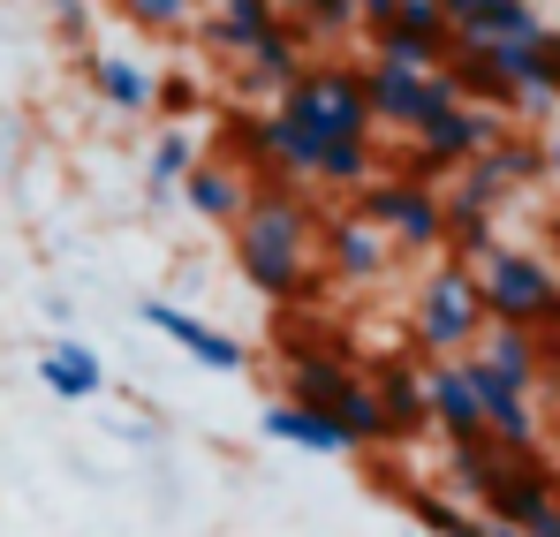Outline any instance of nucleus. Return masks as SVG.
Returning a JSON list of instances; mask_svg holds the SVG:
<instances>
[{"label":"nucleus","mask_w":560,"mask_h":537,"mask_svg":"<svg viewBox=\"0 0 560 537\" xmlns=\"http://www.w3.org/2000/svg\"><path fill=\"white\" fill-rule=\"evenodd\" d=\"M318 258V205L295 182H250V205L235 220V266L266 303H295Z\"/></svg>","instance_id":"f257e3e1"},{"label":"nucleus","mask_w":560,"mask_h":537,"mask_svg":"<svg viewBox=\"0 0 560 537\" xmlns=\"http://www.w3.org/2000/svg\"><path fill=\"white\" fill-rule=\"evenodd\" d=\"M469 272H477V295H485V326H523V334L560 326V272L538 250L492 243Z\"/></svg>","instance_id":"f03ea898"},{"label":"nucleus","mask_w":560,"mask_h":537,"mask_svg":"<svg viewBox=\"0 0 560 537\" xmlns=\"http://www.w3.org/2000/svg\"><path fill=\"white\" fill-rule=\"evenodd\" d=\"M280 121L311 129V137H372V106H364V69L341 61H311L295 84L273 98Z\"/></svg>","instance_id":"7ed1b4c3"},{"label":"nucleus","mask_w":560,"mask_h":537,"mask_svg":"<svg viewBox=\"0 0 560 537\" xmlns=\"http://www.w3.org/2000/svg\"><path fill=\"white\" fill-rule=\"evenodd\" d=\"M477 334H485L477 272L463 258H440V266L424 272V288H417V341L432 349V363H447V357H469Z\"/></svg>","instance_id":"20e7f679"},{"label":"nucleus","mask_w":560,"mask_h":537,"mask_svg":"<svg viewBox=\"0 0 560 537\" xmlns=\"http://www.w3.org/2000/svg\"><path fill=\"white\" fill-rule=\"evenodd\" d=\"M357 212L372 220L394 250H447V205L432 182H409V175H386V182H364Z\"/></svg>","instance_id":"39448f33"},{"label":"nucleus","mask_w":560,"mask_h":537,"mask_svg":"<svg viewBox=\"0 0 560 537\" xmlns=\"http://www.w3.org/2000/svg\"><path fill=\"white\" fill-rule=\"evenodd\" d=\"M508 137V114L500 106H447V114H432L424 129H417V152H409V182H440L455 175V167H469L477 152H492Z\"/></svg>","instance_id":"423d86ee"},{"label":"nucleus","mask_w":560,"mask_h":537,"mask_svg":"<svg viewBox=\"0 0 560 537\" xmlns=\"http://www.w3.org/2000/svg\"><path fill=\"white\" fill-rule=\"evenodd\" d=\"M364 106H372V129H424L432 114H447V106H463V91L447 69H432V77H409V69H364Z\"/></svg>","instance_id":"0eeeda50"},{"label":"nucleus","mask_w":560,"mask_h":537,"mask_svg":"<svg viewBox=\"0 0 560 537\" xmlns=\"http://www.w3.org/2000/svg\"><path fill=\"white\" fill-rule=\"evenodd\" d=\"M318 243H326V266L341 272V280H357V288L394 266V243L378 235L364 212H334V220H318Z\"/></svg>","instance_id":"6e6552de"},{"label":"nucleus","mask_w":560,"mask_h":537,"mask_svg":"<svg viewBox=\"0 0 560 537\" xmlns=\"http://www.w3.org/2000/svg\"><path fill=\"white\" fill-rule=\"evenodd\" d=\"M424 409H432V424L447 432V447L485 440V409H477V386H469L463 357H447V363H432V371H424Z\"/></svg>","instance_id":"1a4fd4ad"},{"label":"nucleus","mask_w":560,"mask_h":537,"mask_svg":"<svg viewBox=\"0 0 560 537\" xmlns=\"http://www.w3.org/2000/svg\"><path fill=\"white\" fill-rule=\"evenodd\" d=\"M144 326H152V334H167L175 349H189V357L205 363V371H243V363H250L235 334H220V326L189 318V311H175V303H144Z\"/></svg>","instance_id":"9d476101"},{"label":"nucleus","mask_w":560,"mask_h":537,"mask_svg":"<svg viewBox=\"0 0 560 537\" xmlns=\"http://www.w3.org/2000/svg\"><path fill=\"white\" fill-rule=\"evenodd\" d=\"M183 197H189V212H205V220L235 227V220H243V205H250V175H243L235 160H189Z\"/></svg>","instance_id":"9b49d317"},{"label":"nucleus","mask_w":560,"mask_h":537,"mask_svg":"<svg viewBox=\"0 0 560 537\" xmlns=\"http://www.w3.org/2000/svg\"><path fill=\"white\" fill-rule=\"evenodd\" d=\"M303 69H311V54H303V31L280 15L273 31H266V38L243 54V91H273V98H280V91L295 84Z\"/></svg>","instance_id":"f8f14e48"},{"label":"nucleus","mask_w":560,"mask_h":537,"mask_svg":"<svg viewBox=\"0 0 560 537\" xmlns=\"http://www.w3.org/2000/svg\"><path fill=\"white\" fill-rule=\"evenodd\" d=\"M553 23L538 15V0H477L455 23V46H508V38H546Z\"/></svg>","instance_id":"ddd939ff"},{"label":"nucleus","mask_w":560,"mask_h":537,"mask_svg":"<svg viewBox=\"0 0 560 537\" xmlns=\"http://www.w3.org/2000/svg\"><path fill=\"white\" fill-rule=\"evenodd\" d=\"M372 394H378V417H386L394 440H409V432L432 424V409H424V371H417V363H378Z\"/></svg>","instance_id":"4468645a"},{"label":"nucleus","mask_w":560,"mask_h":537,"mask_svg":"<svg viewBox=\"0 0 560 537\" xmlns=\"http://www.w3.org/2000/svg\"><path fill=\"white\" fill-rule=\"evenodd\" d=\"M273 23H280V0H220V15H205V46L228 54V61H243Z\"/></svg>","instance_id":"2eb2a0df"},{"label":"nucleus","mask_w":560,"mask_h":537,"mask_svg":"<svg viewBox=\"0 0 560 537\" xmlns=\"http://www.w3.org/2000/svg\"><path fill=\"white\" fill-rule=\"evenodd\" d=\"M469 357L492 363L508 386H538V371H546V341H538V334H523V326H485Z\"/></svg>","instance_id":"dca6fc26"},{"label":"nucleus","mask_w":560,"mask_h":537,"mask_svg":"<svg viewBox=\"0 0 560 537\" xmlns=\"http://www.w3.org/2000/svg\"><path fill=\"white\" fill-rule=\"evenodd\" d=\"M349 386H357V371H349L341 357H326V349L288 357V401H295V409H334Z\"/></svg>","instance_id":"f3484780"},{"label":"nucleus","mask_w":560,"mask_h":537,"mask_svg":"<svg viewBox=\"0 0 560 537\" xmlns=\"http://www.w3.org/2000/svg\"><path fill=\"white\" fill-rule=\"evenodd\" d=\"M92 84H98V98L121 106V114H152V106H160V77H152L144 61H129V54H98Z\"/></svg>","instance_id":"a211bd4d"},{"label":"nucleus","mask_w":560,"mask_h":537,"mask_svg":"<svg viewBox=\"0 0 560 537\" xmlns=\"http://www.w3.org/2000/svg\"><path fill=\"white\" fill-rule=\"evenodd\" d=\"M266 432H273V440H288V447H303V454H349L341 424H334L326 409H295V401H273V409H266Z\"/></svg>","instance_id":"6ab92c4d"},{"label":"nucleus","mask_w":560,"mask_h":537,"mask_svg":"<svg viewBox=\"0 0 560 537\" xmlns=\"http://www.w3.org/2000/svg\"><path fill=\"white\" fill-rule=\"evenodd\" d=\"M38 378H46V386H54L61 401H92L98 386H106V371H98V357L84 349V341H61V349H46Z\"/></svg>","instance_id":"aec40b11"},{"label":"nucleus","mask_w":560,"mask_h":537,"mask_svg":"<svg viewBox=\"0 0 560 537\" xmlns=\"http://www.w3.org/2000/svg\"><path fill=\"white\" fill-rule=\"evenodd\" d=\"M372 38V69H409V77H432V69H447V46H432V38H417V31H364Z\"/></svg>","instance_id":"412c9836"},{"label":"nucleus","mask_w":560,"mask_h":537,"mask_svg":"<svg viewBox=\"0 0 560 537\" xmlns=\"http://www.w3.org/2000/svg\"><path fill=\"white\" fill-rule=\"evenodd\" d=\"M311 182H326V189H364V182H372V137H326Z\"/></svg>","instance_id":"4be33fe9"},{"label":"nucleus","mask_w":560,"mask_h":537,"mask_svg":"<svg viewBox=\"0 0 560 537\" xmlns=\"http://www.w3.org/2000/svg\"><path fill=\"white\" fill-rule=\"evenodd\" d=\"M326 417L341 424V440H349V447H378V440H394V432H386V417H378V394L364 386V378H357V386H349Z\"/></svg>","instance_id":"5701e85b"},{"label":"nucleus","mask_w":560,"mask_h":537,"mask_svg":"<svg viewBox=\"0 0 560 537\" xmlns=\"http://www.w3.org/2000/svg\"><path fill=\"white\" fill-rule=\"evenodd\" d=\"M500 462H508V454L492 447V440H463V447H447V485H455L463 500H485L492 477H500Z\"/></svg>","instance_id":"b1692460"},{"label":"nucleus","mask_w":560,"mask_h":537,"mask_svg":"<svg viewBox=\"0 0 560 537\" xmlns=\"http://www.w3.org/2000/svg\"><path fill=\"white\" fill-rule=\"evenodd\" d=\"M477 160H485L492 175L508 182V189H523V182L546 175V144H538V137H515V129H508V137H500L492 152H477Z\"/></svg>","instance_id":"393cba45"},{"label":"nucleus","mask_w":560,"mask_h":537,"mask_svg":"<svg viewBox=\"0 0 560 537\" xmlns=\"http://www.w3.org/2000/svg\"><path fill=\"white\" fill-rule=\"evenodd\" d=\"M189 160H197V144H189V129H167L160 144H152V197H175L183 189V175H189Z\"/></svg>","instance_id":"a878e982"},{"label":"nucleus","mask_w":560,"mask_h":537,"mask_svg":"<svg viewBox=\"0 0 560 537\" xmlns=\"http://www.w3.org/2000/svg\"><path fill=\"white\" fill-rule=\"evenodd\" d=\"M121 15H129V23H144V31H183V23H189V0H121Z\"/></svg>","instance_id":"bb28decb"},{"label":"nucleus","mask_w":560,"mask_h":537,"mask_svg":"<svg viewBox=\"0 0 560 537\" xmlns=\"http://www.w3.org/2000/svg\"><path fill=\"white\" fill-rule=\"evenodd\" d=\"M440 8H447V23H463V15L477 8V0H440Z\"/></svg>","instance_id":"cd10ccee"},{"label":"nucleus","mask_w":560,"mask_h":537,"mask_svg":"<svg viewBox=\"0 0 560 537\" xmlns=\"http://www.w3.org/2000/svg\"><path fill=\"white\" fill-rule=\"evenodd\" d=\"M546 175L560 182V137H553V144H546Z\"/></svg>","instance_id":"c85d7f7f"},{"label":"nucleus","mask_w":560,"mask_h":537,"mask_svg":"<svg viewBox=\"0 0 560 537\" xmlns=\"http://www.w3.org/2000/svg\"><path fill=\"white\" fill-rule=\"evenodd\" d=\"M0 160H8V129H0Z\"/></svg>","instance_id":"c756f323"},{"label":"nucleus","mask_w":560,"mask_h":537,"mask_svg":"<svg viewBox=\"0 0 560 537\" xmlns=\"http://www.w3.org/2000/svg\"><path fill=\"white\" fill-rule=\"evenodd\" d=\"M280 8H288V15H295V8H303V0H280Z\"/></svg>","instance_id":"7c9ffc66"}]
</instances>
